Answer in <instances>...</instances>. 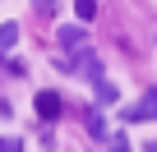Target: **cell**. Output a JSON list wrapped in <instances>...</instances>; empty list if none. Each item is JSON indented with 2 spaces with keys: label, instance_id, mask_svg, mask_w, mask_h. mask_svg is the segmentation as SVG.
I'll use <instances>...</instances> for the list:
<instances>
[{
  "label": "cell",
  "instance_id": "10",
  "mask_svg": "<svg viewBox=\"0 0 157 152\" xmlns=\"http://www.w3.org/2000/svg\"><path fill=\"white\" fill-rule=\"evenodd\" d=\"M116 138V152H129V143H125V134H111Z\"/></svg>",
  "mask_w": 157,
  "mask_h": 152
},
{
  "label": "cell",
  "instance_id": "8",
  "mask_svg": "<svg viewBox=\"0 0 157 152\" xmlns=\"http://www.w3.org/2000/svg\"><path fill=\"white\" fill-rule=\"evenodd\" d=\"M74 14H78V19H83V23H88V19L97 14V0H78V5H74Z\"/></svg>",
  "mask_w": 157,
  "mask_h": 152
},
{
  "label": "cell",
  "instance_id": "2",
  "mask_svg": "<svg viewBox=\"0 0 157 152\" xmlns=\"http://www.w3.org/2000/svg\"><path fill=\"white\" fill-rule=\"evenodd\" d=\"M139 120H157V92L143 97V102H134V106L125 111V124H139Z\"/></svg>",
  "mask_w": 157,
  "mask_h": 152
},
{
  "label": "cell",
  "instance_id": "6",
  "mask_svg": "<svg viewBox=\"0 0 157 152\" xmlns=\"http://www.w3.org/2000/svg\"><path fill=\"white\" fill-rule=\"evenodd\" d=\"M14 42H19V28H14V23H0V55L14 51Z\"/></svg>",
  "mask_w": 157,
  "mask_h": 152
},
{
  "label": "cell",
  "instance_id": "3",
  "mask_svg": "<svg viewBox=\"0 0 157 152\" xmlns=\"http://www.w3.org/2000/svg\"><path fill=\"white\" fill-rule=\"evenodd\" d=\"M56 42H60L65 51H74V46H83V42H88V28H83V23H69V28L56 32Z\"/></svg>",
  "mask_w": 157,
  "mask_h": 152
},
{
  "label": "cell",
  "instance_id": "1",
  "mask_svg": "<svg viewBox=\"0 0 157 152\" xmlns=\"http://www.w3.org/2000/svg\"><path fill=\"white\" fill-rule=\"evenodd\" d=\"M60 69H69V74H83V79H102V60L93 55V51H74L69 60H60Z\"/></svg>",
  "mask_w": 157,
  "mask_h": 152
},
{
  "label": "cell",
  "instance_id": "11",
  "mask_svg": "<svg viewBox=\"0 0 157 152\" xmlns=\"http://www.w3.org/2000/svg\"><path fill=\"white\" fill-rule=\"evenodd\" d=\"M143 152H157V138H152V143H148V147H143Z\"/></svg>",
  "mask_w": 157,
  "mask_h": 152
},
{
  "label": "cell",
  "instance_id": "5",
  "mask_svg": "<svg viewBox=\"0 0 157 152\" xmlns=\"http://www.w3.org/2000/svg\"><path fill=\"white\" fill-rule=\"evenodd\" d=\"M116 97H120V92H116L106 79H97V97H93V102H97V111H102V106H116Z\"/></svg>",
  "mask_w": 157,
  "mask_h": 152
},
{
  "label": "cell",
  "instance_id": "7",
  "mask_svg": "<svg viewBox=\"0 0 157 152\" xmlns=\"http://www.w3.org/2000/svg\"><path fill=\"white\" fill-rule=\"evenodd\" d=\"M88 134H93V138H111V134H106V124H102V115H97V111H93V115H88Z\"/></svg>",
  "mask_w": 157,
  "mask_h": 152
},
{
  "label": "cell",
  "instance_id": "9",
  "mask_svg": "<svg viewBox=\"0 0 157 152\" xmlns=\"http://www.w3.org/2000/svg\"><path fill=\"white\" fill-rule=\"evenodd\" d=\"M0 152H23V143H19V134L10 138V134H0Z\"/></svg>",
  "mask_w": 157,
  "mask_h": 152
},
{
  "label": "cell",
  "instance_id": "4",
  "mask_svg": "<svg viewBox=\"0 0 157 152\" xmlns=\"http://www.w3.org/2000/svg\"><path fill=\"white\" fill-rule=\"evenodd\" d=\"M37 115H42V120H56V115H60V97H56V92H37Z\"/></svg>",
  "mask_w": 157,
  "mask_h": 152
}]
</instances>
